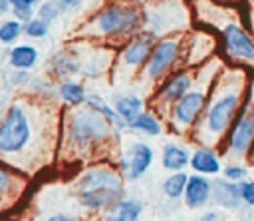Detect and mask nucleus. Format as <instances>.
<instances>
[{"mask_svg": "<svg viewBox=\"0 0 254 221\" xmlns=\"http://www.w3.org/2000/svg\"><path fill=\"white\" fill-rule=\"evenodd\" d=\"M123 193V175L109 167H93L77 183V199L91 211L111 209Z\"/></svg>", "mask_w": 254, "mask_h": 221, "instance_id": "1", "label": "nucleus"}, {"mask_svg": "<svg viewBox=\"0 0 254 221\" xmlns=\"http://www.w3.org/2000/svg\"><path fill=\"white\" fill-rule=\"evenodd\" d=\"M34 125L20 106H12L0 121V157H18L30 151Z\"/></svg>", "mask_w": 254, "mask_h": 221, "instance_id": "2", "label": "nucleus"}, {"mask_svg": "<svg viewBox=\"0 0 254 221\" xmlns=\"http://www.w3.org/2000/svg\"><path fill=\"white\" fill-rule=\"evenodd\" d=\"M111 127L113 125L93 110L73 111L67 121V137L71 145L85 149L103 141L111 133Z\"/></svg>", "mask_w": 254, "mask_h": 221, "instance_id": "3", "label": "nucleus"}, {"mask_svg": "<svg viewBox=\"0 0 254 221\" xmlns=\"http://www.w3.org/2000/svg\"><path fill=\"white\" fill-rule=\"evenodd\" d=\"M139 24V12L131 6H107L103 12H99L95 26L101 34L107 36H121L129 34Z\"/></svg>", "mask_w": 254, "mask_h": 221, "instance_id": "4", "label": "nucleus"}, {"mask_svg": "<svg viewBox=\"0 0 254 221\" xmlns=\"http://www.w3.org/2000/svg\"><path fill=\"white\" fill-rule=\"evenodd\" d=\"M236 108H238V94L236 92H228L224 96H220L208 110L206 119H204V127L210 135H220L230 121L236 115Z\"/></svg>", "mask_w": 254, "mask_h": 221, "instance_id": "5", "label": "nucleus"}, {"mask_svg": "<svg viewBox=\"0 0 254 221\" xmlns=\"http://www.w3.org/2000/svg\"><path fill=\"white\" fill-rule=\"evenodd\" d=\"M254 141V102L244 106L240 115L236 117L230 137H228V153L244 155Z\"/></svg>", "mask_w": 254, "mask_h": 221, "instance_id": "6", "label": "nucleus"}, {"mask_svg": "<svg viewBox=\"0 0 254 221\" xmlns=\"http://www.w3.org/2000/svg\"><path fill=\"white\" fill-rule=\"evenodd\" d=\"M151 163H153L151 145H147L143 141H135L125 149V153L121 157V163H119L121 175H123V179L135 181L151 167Z\"/></svg>", "mask_w": 254, "mask_h": 221, "instance_id": "7", "label": "nucleus"}, {"mask_svg": "<svg viewBox=\"0 0 254 221\" xmlns=\"http://www.w3.org/2000/svg\"><path fill=\"white\" fill-rule=\"evenodd\" d=\"M179 56V42L177 40H163L157 46H153L149 64H147V74L151 80L161 78L177 60Z\"/></svg>", "mask_w": 254, "mask_h": 221, "instance_id": "8", "label": "nucleus"}, {"mask_svg": "<svg viewBox=\"0 0 254 221\" xmlns=\"http://www.w3.org/2000/svg\"><path fill=\"white\" fill-rule=\"evenodd\" d=\"M204 106V94L202 92H187L183 98H179L173 106V119L179 127H189L196 115L200 113Z\"/></svg>", "mask_w": 254, "mask_h": 221, "instance_id": "9", "label": "nucleus"}, {"mask_svg": "<svg viewBox=\"0 0 254 221\" xmlns=\"http://www.w3.org/2000/svg\"><path fill=\"white\" fill-rule=\"evenodd\" d=\"M224 44L230 56L246 62H254V40L236 24L224 28Z\"/></svg>", "mask_w": 254, "mask_h": 221, "instance_id": "10", "label": "nucleus"}, {"mask_svg": "<svg viewBox=\"0 0 254 221\" xmlns=\"http://www.w3.org/2000/svg\"><path fill=\"white\" fill-rule=\"evenodd\" d=\"M185 203L190 209H200L208 203L210 195H212V183L202 177L200 173L196 175H189L187 185H185Z\"/></svg>", "mask_w": 254, "mask_h": 221, "instance_id": "11", "label": "nucleus"}, {"mask_svg": "<svg viewBox=\"0 0 254 221\" xmlns=\"http://www.w3.org/2000/svg\"><path fill=\"white\" fill-rule=\"evenodd\" d=\"M216 205L224 209H238L242 197H240V185L230 179H214L212 181V195Z\"/></svg>", "mask_w": 254, "mask_h": 221, "instance_id": "12", "label": "nucleus"}, {"mask_svg": "<svg viewBox=\"0 0 254 221\" xmlns=\"http://www.w3.org/2000/svg\"><path fill=\"white\" fill-rule=\"evenodd\" d=\"M153 50V38L151 36H139L123 50V62L127 66H141L149 60Z\"/></svg>", "mask_w": 254, "mask_h": 221, "instance_id": "13", "label": "nucleus"}, {"mask_svg": "<svg viewBox=\"0 0 254 221\" xmlns=\"http://www.w3.org/2000/svg\"><path fill=\"white\" fill-rule=\"evenodd\" d=\"M190 167L196 171V173H202V175H216L220 171V161H218V155L210 149V147H198L192 155H190Z\"/></svg>", "mask_w": 254, "mask_h": 221, "instance_id": "14", "label": "nucleus"}, {"mask_svg": "<svg viewBox=\"0 0 254 221\" xmlns=\"http://www.w3.org/2000/svg\"><path fill=\"white\" fill-rule=\"evenodd\" d=\"M190 155L187 151V147L179 145V143H167L163 147V167L171 169V171H181L185 165H189Z\"/></svg>", "mask_w": 254, "mask_h": 221, "instance_id": "15", "label": "nucleus"}, {"mask_svg": "<svg viewBox=\"0 0 254 221\" xmlns=\"http://www.w3.org/2000/svg\"><path fill=\"white\" fill-rule=\"evenodd\" d=\"M190 76L189 74H177L173 76L161 90V100L163 102H177L179 98H183L189 90H190Z\"/></svg>", "mask_w": 254, "mask_h": 221, "instance_id": "16", "label": "nucleus"}, {"mask_svg": "<svg viewBox=\"0 0 254 221\" xmlns=\"http://www.w3.org/2000/svg\"><path fill=\"white\" fill-rule=\"evenodd\" d=\"M141 209V203L135 199H119L113 205V213L105 221H139Z\"/></svg>", "mask_w": 254, "mask_h": 221, "instance_id": "17", "label": "nucleus"}, {"mask_svg": "<svg viewBox=\"0 0 254 221\" xmlns=\"http://www.w3.org/2000/svg\"><path fill=\"white\" fill-rule=\"evenodd\" d=\"M38 60V50L34 46L22 44L10 50V64L16 70H30Z\"/></svg>", "mask_w": 254, "mask_h": 221, "instance_id": "18", "label": "nucleus"}, {"mask_svg": "<svg viewBox=\"0 0 254 221\" xmlns=\"http://www.w3.org/2000/svg\"><path fill=\"white\" fill-rule=\"evenodd\" d=\"M141 108H143V100L137 96H121L115 100V111L125 123L133 121L141 113Z\"/></svg>", "mask_w": 254, "mask_h": 221, "instance_id": "19", "label": "nucleus"}, {"mask_svg": "<svg viewBox=\"0 0 254 221\" xmlns=\"http://www.w3.org/2000/svg\"><path fill=\"white\" fill-rule=\"evenodd\" d=\"M85 104H87L89 110H93V111H97L99 115H103L113 127L119 129V127L125 125V121L119 117V113H117L115 110H111V108L103 102V98H99V96H87V98H85Z\"/></svg>", "mask_w": 254, "mask_h": 221, "instance_id": "20", "label": "nucleus"}, {"mask_svg": "<svg viewBox=\"0 0 254 221\" xmlns=\"http://www.w3.org/2000/svg\"><path fill=\"white\" fill-rule=\"evenodd\" d=\"M131 129H135V131H143V133H147V135H161V131H163V125H161V121L153 115V113H149V111H141L133 121H129L127 123Z\"/></svg>", "mask_w": 254, "mask_h": 221, "instance_id": "21", "label": "nucleus"}, {"mask_svg": "<svg viewBox=\"0 0 254 221\" xmlns=\"http://www.w3.org/2000/svg\"><path fill=\"white\" fill-rule=\"evenodd\" d=\"M187 179L189 175L185 171H175L173 175H169L165 181H163V191L169 199H179L183 193H185V185H187Z\"/></svg>", "mask_w": 254, "mask_h": 221, "instance_id": "22", "label": "nucleus"}, {"mask_svg": "<svg viewBox=\"0 0 254 221\" xmlns=\"http://www.w3.org/2000/svg\"><path fill=\"white\" fill-rule=\"evenodd\" d=\"M60 96H62V100L64 102H67V104H83L85 102V90H83V86L81 84H75V82H64L62 86H60Z\"/></svg>", "mask_w": 254, "mask_h": 221, "instance_id": "23", "label": "nucleus"}, {"mask_svg": "<svg viewBox=\"0 0 254 221\" xmlns=\"http://www.w3.org/2000/svg\"><path fill=\"white\" fill-rule=\"evenodd\" d=\"M22 30H24V26H22L20 20H8V22H4L0 26V42H4V44L14 42L22 34Z\"/></svg>", "mask_w": 254, "mask_h": 221, "instance_id": "24", "label": "nucleus"}, {"mask_svg": "<svg viewBox=\"0 0 254 221\" xmlns=\"http://www.w3.org/2000/svg\"><path fill=\"white\" fill-rule=\"evenodd\" d=\"M38 0H10V6L16 14V18L20 22H28L32 18V10H34V4Z\"/></svg>", "mask_w": 254, "mask_h": 221, "instance_id": "25", "label": "nucleus"}, {"mask_svg": "<svg viewBox=\"0 0 254 221\" xmlns=\"http://www.w3.org/2000/svg\"><path fill=\"white\" fill-rule=\"evenodd\" d=\"M24 32L30 36V38H44L48 34V22L42 20V18H30L26 24H24Z\"/></svg>", "mask_w": 254, "mask_h": 221, "instance_id": "26", "label": "nucleus"}, {"mask_svg": "<svg viewBox=\"0 0 254 221\" xmlns=\"http://www.w3.org/2000/svg\"><path fill=\"white\" fill-rule=\"evenodd\" d=\"M12 185H14V175L8 169V165L0 161V195L8 193L12 189Z\"/></svg>", "mask_w": 254, "mask_h": 221, "instance_id": "27", "label": "nucleus"}, {"mask_svg": "<svg viewBox=\"0 0 254 221\" xmlns=\"http://www.w3.org/2000/svg\"><path fill=\"white\" fill-rule=\"evenodd\" d=\"M240 185V197L246 205H254V181H238Z\"/></svg>", "mask_w": 254, "mask_h": 221, "instance_id": "28", "label": "nucleus"}, {"mask_svg": "<svg viewBox=\"0 0 254 221\" xmlns=\"http://www.w3.org/2000/svg\"><path fill=\"white\" fill-rule=\"evenodd\" d=\"M224 175H226V179H230V181H242L246 175H248V171H246V167H242V165H228V167H224Z\"/></svg>", "mask_w": 254, "mask_h": 221, "instance_id": "29", "label": "nucleus"}, {"mask_svg": "<svg viewBox=\"0 0 254 221\" xmlns=\"http://www.w3.org/2000/svg\"><path fill=\"white\" fill-rule=\"evenodd\" d=\"M58 12H60V8H56L52 2H48V4H44V6L40 8V18L46 20V22H50L52 18L58 16Z\"/></svg>", "mask_w": 254, "mask_h": 221, "instance_id": "30", "label": "nucleus"}, {"mask_svg": "<svg viewBox=\"0 0 254 221\" xmlns=\"http://www.w3.org/2000/svg\"><path fill=\"white\" fill-rule=\"evenodd\" d=\"M46 221H81L73 215H67V213H56V215H50Z\"/></svg>", "mask_w": 254, "mask_h": 221, "instance_id": "31", "label": "nucleus"}, {"mask_svg": "<svg viewBox=\"0 0 254 221\" xmlns=\"http://www.w3.org/2000/svg\"><path fill=\"white\" fill-rule=\"evenodd\" d=\"M79 4H81V0H62L60 10H71V8H77Z\"/></svg>", "mask_w": 254, "mask_h": 221, "instance_id": "32", "label": "nucleus"}, {"mask_svg": "<svg viewBox=\"0 0 254 221\" xmlns=\"http://www.w3.org/2000/svg\"><path fill=\"white\" fill-rule=\"evenodd\" d=\"M200 221H222V219H220V215H218V213L210 211V213H204V215L200 217Z\"/></svg>", "mask_w": 254, "mask_h": 221, "instance_id": "33", "label": "nucleus"}, {"mask_svg": "<svg viewBox=\"0 0 254 221\" xmlns=\"http://www.w3.org/2000/svg\"><path fill=\"white\" fill-rule=\"evenodd\" d=\"M10 8V0H0V14H4Z\"/></svg>", "mask_w": 254, "mask_h": 221, "instance_id": "34", "label": "nucleus"}, {"mask_svg": "<svg viewBox=\"0 0 254 221\" xmlns=\"http://www.w3.org/2000/svg\"><path fill=\"white\" fill-rule=\"evenodd\" d=\"M135 2H141V0H135Z\"/></svg>", "mask_w": 254, "mask_h": 221, "instance_id": "35", "label": "nucleus"}]
</instances>
